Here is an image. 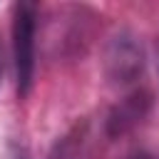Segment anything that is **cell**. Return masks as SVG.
Wrapping results in <instances>:
<instances>
[{
    "label": "cell",
    "instance_id": "obj_2",
    "mask_svg": "<svg viewBox=\"0 0 159 159\" xmlns=\"http://www.w3.org/2000/svg\"><path fill=\"white\" fill-rule=\"evenodd\" d=\"M104 75L112 84L117 87H127L132 82H137L144 75V50L142 42L129 32V30H119L114 32L107 45H104Z\"/></svg>",
    "mask_w": 159,
    "mask_h": 159
},
{
    "label": "cell",
    "instance_id": "obj_4",
    "mask_svg": "<svg viewBox=\"0 0 159 159\" xmlns=\"http://www.w3.org/2000/svg\"><path fill=\"white\" fill-rule=\"evenodd\" d=\"M47 159H99L94 137L89 132V124L82 122V124L72 127L62 139L55 142Z\"/></svg>",
    "mask_w": 159,
    "mask_h": 159
},
{
    "label": "cell",
    "instance_id": "obj_1",
    "mask_svg": "<svg viewBox=\"0 0 159 159\" xmlns=\"http://www.w3.org/2000/svg\"><path fill=\"white\" fill-rule=\"evenodd\" d=\"M35 37H37V5L17 2L12 10V60L17 92L25 97L35 80Z\"/></svg>",
    "mask_w": 159,
    "mask_h": 159
},
{
    "label": "cell",
    "instance_id": "obj_5",
    "mask_svg": "<svg viewBox=\"0 0 159 159\" xmlns=\"http://www.w3.org/2000/svg\"><path fill=\"white\" fill-rule=\"evenodd\" d=\"M127 159H159V157L152 154V152H147V149H137V152H132Z\"/></svg>",
    "mask_w": 159,
    "mask_h": 159
},
{
    "label": "cell",
    "instance_id": "obj_3",
    "mask_svg": "<svg viewBox=\"0 0 159 159\" xmlns=\"http://www.w3.org/2000/svg\"><path fill=\"white\" fill-rule=\"evenodd\" d=\"M149 109H152V94L144 92V89H134L132 94H127L124 99H119V102L109 109V114H107V119H104V132H107V137H109V139H117V137L132 132V129L149 114Z\"/></svg>",
    "mask_w": 159,
    "mask_h": 159
}]
</instances>
